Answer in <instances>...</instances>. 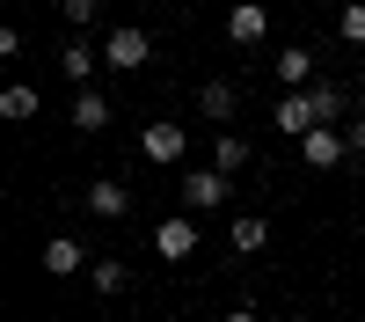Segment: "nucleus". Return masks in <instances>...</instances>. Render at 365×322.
<instances>
[{"instance_id": "f257e3e1", "label": "nucleus", "mask_w": 365, "mask_h": 322, "mask_svg": "<svg viewBox=\"0 0 365 322\" xmlns=\"http://www.w3.org/2000/svg\"><path fill=\"white\" fill-rule=\"evenodd\" d=\"M146 59H154V37H146V22H117L103 37V66L110 74H139Z\"/></svg>"}, {"instance_id": "f03ea898", "label": "nucleus", "mask_w": 365, "mask_h": 322, "mask_svg": "<svg viewBox=\"0 0 365 322\" xmlns=\"http://www.w3.org/2000/svg\"><path fill=\"white\" fill-rule=\"evenodd\" d=\"M227 198H234V176H220V168L182 176V205H190V213H212V205H227Z\"/></svg>"}, {"instance_id": "7ed1b4c3", "label": "nucleus", "mask_w": 365, "mask_h": 322, "mask_svg": "<svg viewBox=\"0 0 365 322\" xmlns=\"http://www.w3.org/2000/svg\"><path fill=\"white\" fill-rule=\"evenodd\" d=\"M182 146H190V132H182V125H168V117L139 132V154L154 161V168H175V161H182Z\"/></svg>"}, {"instance_id": "20e7f679", "label": "nucleus", "mask_w": 365, "mask_h": 322, "mask_svg": "<svg viewBox=\"0 0 365 322\" xmlns=\"http://www.w3.org/2000/svg\"><path fill=\"white\" fill-rule=\"evenodd\" d=\"M227 37H234L241 51L263 44V37H270V8H263V0H234V8H227Z\"/></svg>"}, {"instance_id": "39448f33", "label": "nucleus", "mask_w": 365, "mask_h": 322, "mask_svg": "<svg viewBox=\"0 0 365 322\" xmlns=\"http://www.w3.org/2000/svg\"><path fill=\"white\" fill-rule=\"evenodd\" d=\"M344 154H351V139H344L336 125H314L307 139H299V161H307V168H336Z\"/></svg>"}, {"instance_id": "423d86ee", "label": "nucleus", "mask_w": 365, "mask_h": 322, "mask_svg": "<svg viewBox=\"0 0 365 322\" xmlns=\"http://www.w3.org/2000/svg\"><path fill=\"white\" fill-rule=\"evenodd\" d=\"M190 249H197V227L182 220V213H168V220L154 227V256H161V263H182Z\"/></svg>"}, {"instance_id": "0eeeda50", "label": "nucleus", "mask_w": 365, "mask_h": 322, "mask_svg": "<svg viewBox=\"0 0 365 322\" xmlns=\"http://www.w3.org/2000/svg\"><path fill=\"white\" fill-rule=\"evenodd\" d=\"M88 213H96V220H125L132 213V191L110 183V176H96V183H88Z\"/></svg>"}, {"instance_id": "6e6552de", "label": "nucleus", "mask_w": 365, "mask_h": 322, "mask_svg": "<svg viewBox=\"0 0 365 322\" xmlns=\"http://www.w3.org/2000/svg\"><path fill=\"white\" fill-rule=\"evenodd\" d=\"M44 271H51V278H73V271H88V249L73 242V234H51V242H44Z\"/></svg>"}, {"instance_id": "1a4fd4ad", "label": "nucleus", "mask_w": 365, "mask_h": 322, "mask_svg": "<svg viewBox=\"0 0 365 322\" xmlns=\"http://www.w3.org/2000/svg\"><path fill=\"white\" fill-rule=\"evenodd\" d=\"M278 132H292V139H307V132H314V103H307V88L278 96Z\"/></svg>"}, {"instance_id": "9d476101", "label": "nucleus", "mask_w": 365, "mask_h": 322, "mask_svg": "<svg viewBox=\"0 0 365 322\" xmlns=\"http://www.w3.org/2000/svg\"><path fill=\"white\" fill-rule=\"evenodd\" d=\"M73 125H81V132H110V96L81 88V96H73Z\"/></svg>"}, {"instance_id": "9b49d317", "label": "nucleus", "mask_w": 365, "mask_h": 322, "mask_svg": "<svg viewBox=\"0 0 365 322\" xmlns=\"http://www.w3.org/2000/svg\"><path fill=\"white\" fill-rule=\"evenodd\" d=\"M307 74H314V51H307V44H285V51H278V88L292 96V88L307 81Z\"/></svg>"}, {"instance_id": "f8f14e48", "label": "nucleus", "mask_w": 365, "mask_h": 322, "mask_svg": "<svg viewBox=\"0 0 365 322\" xmlns=\"http://www.w3.org/2000/svg\"><path fill=\"white\" fill-rule=\"evenodd\" d=\"M197 110L212 117V125H227V117H234V81H205L197 88Z\"/></svg>"}, {"instance_id": "ddd939ff", "label": "nucleus", "mask_w": 365, "mask_h": 322, "mask_svg": "<svg viewBox=\"0 0 365 322\" xmlns=\"http://www.w3.org/2000/svg\"><path fill=\"white\" fill-rule=\"evenodd\" d=\"M0 117H15V125H22V117H37V88H29V81H8V88H0Z\"/></svg>"}, {"instance_id": "4468645a", "label": "nucleus", "mask_w": 365, "mask_h": 322, "mask_svg": "<svg viewBox=\"0 0 365 322\" xmlns=\"http://www.w3.org/2000/svg\"><path fill=\"white\" fill-rule=\"evenodd\" d=\"M88 286H96V293H125V286H132V271H125L117 256H96V263H88Z\"/></svg>"}, {"instance_id": "2eb2a0df", "label": "nucleus", "mask_w": 365, "mask_h": 322, "mask_svg": "<svg viewBox=\"0 0 365 322\" xmlns=\"http://www.w3.org/2000/svg\"><path fill=\"white\" fill-rule=\"evenodd\" d=\"M212 168H220V176H234V168H249V139H212Z\"/></svg>"}, {"instance_id": "dca6fc26", "label": "nucleus", "mask_w": 365, "mask_h": 322, "mask_svg": "<svg viewBox=\"0 0 365 322\" xmlns=\"http://www.w3.org/2000/svg\"><path fill=\"white\" fill-rule=\"evenodd\" d=\"M307 103H314V125H336V117H344V88H307Z\"/></svg>"}, {"instance_id": "f3484780", "label": "nucleus", "mask_w": 365, "mask_h": 322, "mask_svg": "<svg viewBox=\"0 0 365 322\" xmlns=\"http://www.w3.org/2000/svg\"><path fill=\"white\" fill-rule=\"evenodd\" d=\"M336 37L344 44H365V0H344V8H336Z\"/></svg>"}, {"instance_id": "a211bd4d", "label": "nucleus", "mask_w": 365, "mask_h": 322, "mask_svg": "<svg viewBox=\"0 0 365 322\" xmlns=\"http://www.w3.org/2000/svg\"><path fill=\"white\" fill-rule=\"evenodd\" d=\"M58 66H66V74H73V81H88V74H96V51H88V44H81V37H73V44H66V51H58Z\"/></svg>"}, {"instance_id": "6ab92c4d", "label": "nucleus", "mask_w": 365, "mask_h": 322, "mask_svg": "<svg viewBox=\"0 0 365 322\" xmlns=\"http://www.w3.org/2000/svg\"><path fill=\"white\" fill-rule=\"evenodd\" d=\"M263 234H270V227H263L256 213H241V220H234V249H263Z\"/></svg>"}, {"instance_id": "aec40b11", "label": "nucleus", "mask_w": 365, "mask_h": 322, "mask_svg": "<svg viewBox=\"0 0 365 322\" xmlns=\"http://www.w3.org/2000/svg\"><path fill=\"white\" fill-rule=\"evenodd\" d=\"M58 15H66L73 29H88V22H96V0H58Z\"/></svg>"}, {"instance_id": "412c9836", "label": "nucleus", "mask_w": 365, "mask_h": 322, "mask_svg": "<svg viewBox=\"0 0 365 322\" xmlns=\"http://www.w3.org/2000/svg\"><path fill=\"white\" fill-rule=\"evenodd\" d=\"M344 139H351V154H358V161H365V125H351V132H344Z\"/></svg>"}, {"instance_id": "4be33fe9", "label": "nucleus", "mask_w": 365, "mask_h": 322, "mask_svg": "<svg viewBox=\"0 0 365 322\" xmlns=\"http://www.w3.org/2000/svg\"><path fill=\"white\" fill-rule=\"evenodd\" d=\"M220 322H263V315H256V308H234V315H220Z\"/></svg>"}, {"instance_id": "5701e85b", "label": "nucleus", "mask_w": 365, "mask_h": 322, "mask_svg": "<svg viewBox=\"0 0 365 322\" xmlns=\"http://www.w3.org/2000/svg\"><path fill=\"white\" fill-rule=\"evenodd\" d=\"M358 125H365V96H358Z\"/></svg>"}]
</instances>
